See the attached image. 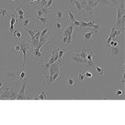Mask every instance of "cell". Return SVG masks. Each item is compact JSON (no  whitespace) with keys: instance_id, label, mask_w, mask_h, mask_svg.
I'll return each mask as SVG.
<instances>
[{"instance_id":"6da1fadb","label":"cell","mask_w":125,"mask_h":125,"mask_svg":"<svg viewBox=\"0 0 125 125\" xmlns=\"http://www.w3.org/2000/svg\"><path fill=\"white\" fill-rule=\"evenodd\" d=\"M7 75L9 77L10 81H16V82H24L29 80L28 77V69L26 67H23L17 71H11L7 73Z\"/></svg>"},{"instance_id":"7a4b0ae2","label":"cell","mask_w":125,"mask_h":125,"mask_svg":"<svg viewBox=\"0 0 125 125\" xmlns=\"http://www.w3.org/2000/svg\"><path fill=\"white\" fill-rule=\"evenodd\" d=\"M49 43V41H48V39H44L41 41H39V43H38V45L35 46V48H31L29 53L31 54L33 57L35 58L36 61H40L43 58V53L40 52V48H41L43 46L47 45V44Z\"/></svg>"},{"instance_id":"3957f363","label":"cell","mask_w":125,"mask_h":125,"mask_svg":"<svg viewBox=\"0 0 125 125\" xmlns=\"http://www.w3.org/2000/svg\"><path fill=\"white\" fill-rule=\"evenodd\" d=\"M69 9H73V13H75L78 18H81L85 13L83 9L82 8L80 1L78 0H70V6Z\"/></svg>"},{"instance_id":"277c9868","label":"cell","mask_w":125,"mask_h":125,"mask_svg":"<svg viewBox=\"0 0 125 125\" xmlns=\"http://www.w3.org/2000/svg\"><path fill=\"white\" fill-rule=\"evenodd\" d=\"M49 59H48V62L44 63L42 65V67L44 70L48 69V68L50 67V65H52L53 63H54L58 58V48H53V49H50L49 51Z\"/></svg>"},{"instance_id":"5b68a950","label":"cell","mask_w":125,"mask_h":125,"mask_svg":"<svg viewBox=\"0 0 125 125\" xmlns=\"http://www.w3.org/2000/svg\"><path fill=\"white\" fill-rule=\"evenodd\" d=\"M18 92L17 90L9 89V88H5L0 95V99L5 100H15L17 99Z\"/></svg>"},{"instance_id":"8992f818","label":"cell","mask_w":125,"mask_h":125,"mask_svg":"<svg viewBox=\"0 0 125 125\" xmlns=\"http://www.w3.org/2000/svg\"><path fill=\"white\" fill-rule=\"evenodd\" d=\"M17 43L20 46L22 49V52L23 53V67H26L25 63H26V56H27V53H29L30 50H31V46L29 42H26L23 41V40H17Z\"/></svg>"},{"instance_id":"52a82bcc","label":"cell","mask_w":125,"mask_h":125,"mask_svg":"<svg viewBox=\"0 0 125 125\" xmlns=\"http://www.w3.org/2000/svg\"><path fill=\"white\" fill-rule=\"evenodd\" d=\"M83 74H84V78H85L84 81L87 82L94 81V78L97 76V73L94 70V68L90 67V66H88L87 68H83Z\"/></svg>"},{"instance_id":"ba28073f","label":"cell","mask_w":125,"mask_h":125,"mask_svg":"<svg viewBox=\"0 0 125 125\" xmlns=\"http://www.w3.org/2000/svg\"><path fill=\"white\" fill-rule=\"evenodd\" d=\"M73 25L72 23H69V25H68V27L66 28V29L63 30V32H62V33H63V36H66V37H68L67 45H68V44H70L71 43L73 42Z\"/></svg>"},{"instance_id":"9c48e42d","label":"cell","mask_w":125,"mask_h":125,"mask_svg":"<svg viewBox=\"0 0 125 125\" xmlns=\"http://www.w3.org/2000/svg\"><path fill=\"white\" fill-rule=\"evenodd\" d=\"M27 83L28 81H24L23 85H22L21 88L19 89V93H18V97L17 99L19 100H22V99H27V98H30L28 94H26V87H27Z\"/></svg>"},{"instance_id":"30bf717a","label":"cell","mask_w":125,"mask_h":125,"mask_svg":"<svg viewBox=\"0 0 125 125\" xmlns=\"http://www.w3.org/2000/svg\"><path fill=\"white\" fill-rule=\"evenodd\" d=\"M15 11H16V13H17V14L16 15H18L19 16V18L17 19V23H19V22L20 21H22L23 19H24V16L26 15V13H27V12H28V9H25V10H23L21 9V7L18 4L17 5V7H16V9H15Z\"/></svg>"},{"instance_id":"8fae6325","label":"cell","mask_w":125,"mask_h":125,"mask_svg":"<svg viewBox=\"0 0 125 125\" xmlns=\"http://www.w3.org/2000/svg\"><path fill=\"white\" fill-rule=\"evenodd\" d=\"M94 68V70L95 71V73L98 74H107L108 73V69H104L102 67H101V63H94L92 66H90Z\"/></svg>"},{"instance_id":"7c38bea8","label":"cell","mask_w":125,"mask_h":125,"mask_svg":"<svg viewBox=\"0 0 125 125\" xmlns=\"http://www.w3.org/2000/svg\"><path fill=\"white\" fill-rule=\"evenodd\" d=\"M68 58H69L72 61L75 62L76 63L82 64V65H88V61H87V59H84V58L79 57V56H78V55H74V56L68 55Z\"/></svg>"},{"instance_id":"4fadbf2b","label":"cell","mask_w":125,"mask_h":125,"mask_svg":"<svg viewBox=\"0 0 125 125\" xmlns=\"http://www.w3.org/2000/svg\"><path fill=\"white\" fill-rule=\"evenodd\" d=\"M96 33L94 30H89V31L87 32H83V37L84 41H90L94 42V35Z\"/></svg>"},{"instance_id":"5bb4252c","label":"cell","mask_w":125,"mask_h":125,"mask_svg":"<svg viewBox=\"0 0 125 125\" xmlns=\"http://www.w3.org/2000/svg\"><path fill=\"white\" fill-rule=\"evenodd\" d=\"M94 49H87V56H86V59L88 61V65L87 66H92L94 63L93 61V57L94 56Z\"/></svg>"},{"instance_id":"9a60e30c","label":"cell","mask_w":125,"mask_h":125,"mask_svg":"<svg viewBox=\"0 0 125 125\" xmlns=\"http://www.w3.org/2000/svg\"><path fill=\"white\" fill-rule=\"evenodd\" d=\"M80 3H81L82 8L83 9L85 13H88V14H91V15L94 14V10L90 8V6L88 4L86 0H82V1H80Z\"/></svg>"},{"instance_id":"2e32d148","label":"cell","mask_w":125,"mask_h":125,"mask_svg":"<svg viewBox=\"0 0 125 125\" xmlns=\"http://www.w3.org/2000/svg\"><path fill=\"white\" fill-rule=\"evenodd\" d=\"M17 23V15H11L10 16V27L9 28V31L11 35L13 34V31L15 29L14 24Z\"/></svg>"},{"instance_id":"e0dca14e","label":"cell","mask_w":125,"mask_h":125,"mask_svg":"<svg viewBox=\"0 0 125 125\" xmlns=\"http://www.w3.org/2000/svg\"><path fill=\"white\" fill-rule=\"evenodd\" d=\"M48 98V90H41V91H38L36 94V96L34 97V99H39V100H45Z\"/></svg>"},{"instance_id":"ac0fdd59","label":"cell","mask_w":125,"mask_h":125,"mask_svg":"<svg viewBox=\"0 0 125 125\" xmlns=\"http://www.w3.org/2000/svg\"><path fill=\"white\" fill-rule=\"evenodd\" d=\"M33 20V19L31 17L24 18V19L22 20V21H23V23H22V29H27L30 25H32Z\"/></svg>"},{"instance_id":"d6986e66","label":"cell","mask_w":125,"mask_h":125,"mask_svg":"<svg viewBox=\"0 0 125 125\" xmlns=\"http://www.w3.org/2000/svg\"><path fill=\"white\" fill-rule=\"evenodd\" d=\"M94 23H95V21H94V19H90V21L88 22V23L81 21V26H80V29H88V28H92V26L94 25Z\"/></svg>"},{"instance_id":"ffe728a7","label":"cell","mask_w":125,"mask_h":125,"mask_svg":"<svg viewBox=\"0 0 125 125\" xmlns=\"http://www.w3.org/2000/svg\"><path fill=\"white\" fill-rule=\"evenodd\" d=\"M76 74H77L76 79H77L78 81H84V80H85V78H84V74H83V68H80V69H78L77 72H76Z\"/></svg>"},{"instance_id":"44dd1931","label":"cell","mask_w":125,"mask_h":125,"mask_svg":"<svg viewBox=\"0 0 125 125\" xmlns=\"http://www.w3.org/2000/svg\"><path fill=\"white\" fill-rule=\"evenodd\" d=\"M110 51V53L111 54H114V55H119L120 53L122 52V49L123 48L122 47H114V48H108Z\"/></svg>"},{"instance_id":"7402d4cb","label":"cell","mask_w":125,"mask_h":125,"mask_svg":"<svg viewBox=\"0 0 125 125\" xmlns=\"http://www.w3.org/2000/svg\"><path fill=\"white\" fill-rule=\"evenodd\" d=\"M54 13H55L56 20H57V21H61V20L62 19V18H63V13H62V10L61 9H55Z\"/></svg>"},{"instance_id":"603a6c76","label":"cell","mask_w":125,"mask_h":125,"mask_svg":"<svg viewBox=\"0 0 125 125\" xmlns=\"http://www.w3.org/2000/svg\"><path fill=\"white\" fill-rule=\"evenodd\" d=\"M47 14L45 13V12H44V10L43 9V8H41V9H38V8H36V18H40V17H47Z\"/></svg>"},{"instance_id":"cb8c5ba5","label":"cell","mask_w":125,"mask_h":125,"mask_svg":"<svg viewBox=\"0 0 125 125\" xmlns=\"http://www.w3.org/2000/svg\"><path fill=\"white\" fill-rule=\"evenodd\" d=\"M76 55H78V56H79V57L86 59L87 49H76Z\"/></svg>"},{"instance_id":"d4e9b609","label":"cell","mask_w":125,"mask_h":125,"mask_svg":"<svg viewBox=\"0 0 125 125\" xmlns=\"http://www.w3.org/2000/svg\"><path fill=\"white\" fill-rule=\"evenodd\" d=\"M9 10L8 9H0V17H1V19H2V21H3V20L5 19V18H7V17H9Z\"/></svg>"},{"instance_id":"484cf974","label":"cell","mask_w":125,"mask_h":125,"mask_svg":"<svg viewBox=\"0 0 125 125\" xmlns=\"http://www.w3.org/2000/svg\"><path fill=\"white\" fill-rule=\"evenodd\" d=\"M13 34L16 36V38H17L18 40H22L23 39V33H22V29H14V31H13Z\"/></svg>"},{"instance_id":"4316f807","label":"cell","mask_w":125,"mask_h":125,"mask_svg":"<svg viewBox=\"0 0 125 125\" xmlns=\"http://www.w3.org/2000/svg\"><path fill=\"white\" fill-rule=\"evenodd\" d=\"M68 49L67 48H60L58 49V60H62V58L63 57L65 54H67Z\"/></svg>"},{"instance_id":"83f0119b","label":"cell","mask_w":125,"mask_h":125,"mask_svg":"<svg viewBox=\"0 0 125 125\" xmlns=\"http://www.w3.org/2000/svg\"><path fill=\"white\" fill-rule=\"evenodd\" d=\"M35 19L36 20H38V21L41 22L43 25H48V17H40V18H35Z\"/></svg>"},{"instance_id":"f1b7e54d","label":"cell","mask_w":125,"mask_h":125,"mask_svg":"<svg viewBox=\"0 0 125 125\" xmlns=\"http://www.w3.org/2000/svg\"><path fill=\"white\" fill-rule=\"evenodd\" d=\"M68 16H69V23H73V22L76 20L75 16H74L73 13L71 11L70 9H68Z\"/></svg>"},{"instance_id":"f546056e","label":"cell","mask_w":125,"mask_h":125,"mask_svg":"<svg viewBox=\"0 0 125 125\" xmlns=\"http://www.w3.org/2000/svg\"><path fill=\"white\" fill-rule=\"evenodd\" d=\"M74 78H72V77H68V80H67V83L68 85L70 87V88H73L74 86Z\"/></svg>"},{"instance_id":"4dcf8cb0","label":"cell","mask_w":125,"mask_h":125,"mask_svg":"<svg viewBox=\"0 0 125 125\" xmlns=\"http://www.w3.org/2000/svg\"><path fill=\"white\" fill-rule=\"evenodd\" d=\"M39 29H28V33H29L30 38H33L36 33L39 32Z\"/></svg>"},{"instance_id":"1f68e13d","label":"cell","mask_w":125,"mask_h":125,"mask_svg":"<svg viewBox=\"0 0 125 125\" xmlns=\"http://www.w3.org/2000/svg\"><path fill=\"white\" fill-rule=\"evenodd\" d=\"M48 33V28H45V29H42L41 30V33H40V38H43V37L47 36Z\"/></svg>"},{"instance_id":"d6a6232c","label":"cell","mask_w":125,"mask_h":125,"mask_svg":"<svg viewBox=\"0 0 125 125\" xmlns=\"http://www.w3.org/2000/svg\"><path fill=\"white\" fill-rule=\"evenodd\" d=\"M72 23H73V27L77 28V29H79L80 26H81V21H79V20H78V19L73 21Z\"/></svg>"},{"instance_id":"836d02e7","label":"cell","mask_w":125,"mask_h":125,"mask_svg":"<svg viewBox=\"0 0 125 125\" xmlns=\"http://www.w3.org/2000/svg\"><path fill=\"white\" fill-rule=\"evenodd\" d=\"M62 27V23L61 21H56L55 22V28L57 29H61Z\"/></svg>"},{"instance_id":"e575fe53","label":"cell","mask_w":125,"mask_h":125,"mask_svg":"<svg viewBox=\"0 0 125 125\" xmlns=\"http://www.w3.org/2000/svg\"><path fill=\"white\" fill-rule=\"evenodd\" d=\"M20 52H22V49L19 44H17V45L15 46V53L16 54H19V53H20Z\"/></svg>"},{"instance_id":"d590c367","label":"cell","mask_w":125,"mask_h":125,"mask_svg":"<svg viewBox=\"0 0 125 125\" xmlns=\"http://www.w3.org/2000/svg\"><path fill=\"white\" fill-rule=\"evenodd\" d=\"M123 94H124V92H123L122 89H118V90H116V92H115L116 96H120V95H122Z\"/></svg>"},{"instance_id":"8d00e7d4","label":"cell","mask_w":125,"mask_h":125,"mask_svg":"<svg viewBox=\"0 0 125 125\" xmlns=\"http://www.w3.org/2000/svg\"><path fill=\"white\" fill-rule=\"evenodd\" d=\"M62 42L63 43L67 44V42H68V37H66V36H63V37L62 38Z\"/></svg>"},{"instance_id":"74e56055","label":"cell","mask_w":125,"mask_h":125,"mask_svg":"<svg viewBox=\"0 0 125 125\" xmlns=\"http://www.w3.org/2000/svg\"><path fill=\"white\" fill-rule=\"evenodd\" d=\"M3 82H1V81H0V88H2V87H3Z\"/></svg>"},{"instance_id":"f35d334b","label":"cell","mask_w":125,"mask_h":125,"mask_svg":"<svg viewBox=\"0 0 125 125\" xmlns=\"http://www.w3.org/2000/svg\"><path fill=\"white\" fill-rule=\"evenodd\" d=\"M12 1H19V2H20V1H22V0H12Z\"/></svg>"},{"instance_id":"ab89813d","label":"cell","mask_w":125,"mask_h":125,"mask_svg":"<svg viewBox=\"0 0 125 125\" xmlns=\"http://www.w3.org/2000/svg\"><path fill=\"white\" fill-rule=\"evenodd\" d=\"M121 2H122V3H124V0H120Z\"/></svg>"},{"instance_id":"60d3db41","label":"cell","mask_w":125,"mask_h":125,"mask_svg":"<svg viewBox=\"0 0 125 125\" xmlns=\"http://www.w3.org/2000/svg\"><path fill=\"white\" fill-rule=\"evenodd\" d=\"M0 21H2V19H1V17H0Z\"/></svg>"}]
</instances>
